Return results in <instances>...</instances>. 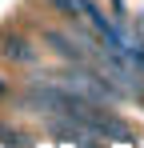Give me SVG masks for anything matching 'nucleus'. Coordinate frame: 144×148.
<instances>
[{"label":"nucleus","mask_w":144,"mask_h":148,"mask_svg":"<svg viewBox=\"0 0 144 148\" xmlns=\"http://www.w3.org/2000/svg\"><path fill=\"white\" fill-rule=\"evenodd\" d=\"M0 52L16 64H36V44L20 32H0Z\"/></svg>","instance_id":"1"},{"label":"nucleus","mask_w":144,"mask_h":148,"mask_svg":"<svg viewBox=\"0 0 144 148\" xmlns=\"http://www.w3.org/2000/svg\"><path fill=\"white\" fill-rule=\"evenodd\" d=\"M76 148H104V144H100V136L88 132V136H80V140H76Z\"/></svg>","instance_id":"2"},{"label":"nucleus","mask_w":144,"mask_h":148,"mask_svg":"<svg viewBox=\"0 0 144 148\" xmlns=\"http://www.w3.org/2000/svg\"><path fill=\"white\" fill-rule=\"evenodd\" d=\"M136 32H140V40H144V12L136 16Z\"/></svg>","instance_id":"3"},{"label":"nucleus","mask_w":144,"mask_h":148,"mask_svg":"<svg viewBox=\"0 0 144 148\" xmlns=\"http://www.w3.org/2000/svg\"><path fill=\"white\" fill-rule=\"evenodd\" d=\"M0 92H4V84H0Z\"/></svg>","instance_id":"4"}]
</instances>
